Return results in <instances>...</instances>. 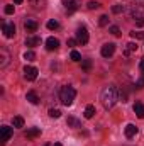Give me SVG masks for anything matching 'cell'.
Returning <instances> with one entry per match:
<instances>
[{"instance_id":"cell-1","label":"cell","mask_w":144,"mask_h":146,"mask_svg":"<svg viewBox=\"0 0 144 146\" xmlns=\"http://www.w3.org/2000/svg\"><path fill=\"white\" fill-rule=\"evenodd\" d=\"M100 100H102V106H104V109H112L115 104H117V100H119V90H117V87L115 85H108L105 87L104 90H102V94H100Z\"/></svg>"},{"instance_id":"cell-2","label":"cell","mask_w":144,"mask_h":146,"mask_svg":"<svg viewBox=\"0 0 144 146\" xmlns=\"http://www.w3.org/2000/svg\"><path fill=\"white\" fill-rule=\"evenodd\" d=\"M75 97H76V90L70 87V85H66V87H63L61 90H59V100H61V104L63 106H71L73 100H75Z\"/></svg>"},{"instance_id":"cell-3","label":"cell","mask_w":144,"mask_h":146,"mask_svg":"<svg viewBox=\"0 0 144 146\" xmlns=\"http://www.w3.org/2000/svg\"><path fill=\"white\" fill-rule=\"evenodd\" d=\"M131 15H132V19H134L136 22L144 21V5H136V7H132Z\"/></svg>"},{"instance_id":"cell-4","label":"cell","mask_w":144,"mask_h":146,"mask_svg":"<svg viewBox=\"0 0 144 146\" xmlns=\"http://www.w3.org/2000/svg\"><path fill=\"white\" fill-rule=\"evenodd\" d=\"M76 41L80 42V44H87L88 42V31H87V27H78L76 29Z\"/></svg>"},{"instance_id":"cell-5","label":"cell","mask_w":144,"mask_h":146,"mask_svg":"<svg viewBox=\"0 0 144 146\" xmlns=\"http://www.w3.org/2000/svg\"><path fill=\"white\" fill-rule=\"evenodd\" d=\"M24 78L29 80V82H34V80L37 78V68L36 66H29V65H26V68H24Z\"/></svg>"},{"instance_id":"cell-6","label":"cell","mask_w":144,"mask_h":146,"mask_svg":"<svg viewBox=\"0 0 144 146\" xmlns=\"http://www.w3.org/2000/svg\"><path fill=\"white\" fill-rule=\"evenodd\" d=\"M100 53H102L104 58H110V56H114V53H115V44H114V42H107V44H104Z\"/></svg>"},{"instance_id":"cell-7","label":"cell","mask_w":144,"mask_h":146,"mask_svg":"<svg viewBox=\"0 0 144 146\" xmlns=\"http://www.w3.org/2000/svg\"><path fill=\"white\" fill-rule=\"evenodd\" d=\"M0 134H2V145H5V143L12 138L14 131H12V127H9V126H2V127H0Z\"/></svg>"},{"instance_id":"cell-8","label":"cell","mask_w":144,"mask_h":146,"mask_svg":"<svg viewBox=\"0 0 144 146\" xmlns=\"http://www.w3.org/2000/svg\"><path fill=\"white\" fill-rule=\"evenodd\" d=\"M65 9L68 10V14H73L78 7H80V0H63Z\"/></svg>"},{"instance_id":"cell-9","label":"cell","mask_w":144,"mask_h":146,"mask_svg":"<svg viewBox=\"0 0 144 146\" xmlns=\"http://www.w3.org/2000/svg\"><path fill=\"white\" fill-rule=\"evenodd\" d=\"M2 31H3L5 37H14V36H15V26H14V24L2 22Z\"/></svg>"},{"instance_id":"cell-10","label":"cell","mask_w":144,"mask_h":146,"mask_svg":"<svg viewBox=\"0 0 144 146\" xmlns=\"http://www.w3.org/2000/svg\"><path fill=\"white\" fill-rule=\"evenodd\" d=\"M9 61H10V54L5 48H2L0 49V68H5L9 65Z\"/></svg>"},{"instance_id":"cell-11","label":"cell","mask_w":144,"mask_h":146,"mask_svg":"<svg viewBox=\"0 0 144 146\" xmlns=\"http://www.w3.org/2000/svg\"><path fill=\"white\" fill-rule=\"evenodd\" d=\"M24 27H26V31H27V33H36L37 27H39V24H37L34 19H26Z\"/></svg>"},{"instance_id":"cell-12","label":"cell","mask_w":144,"mask_h":146,"mask_svg":"<svg viewBox=\"0 0 144 146\" xmlns=\"http://www.w3.org/2000/svg\"><path fill=\"white\" fill-rule=\"evenodd\" d=\"M59 48V41L56 39V37H48L46 39V49L48 51H54V49H58Z\"/></svg>"},{"instance_id":"cell-13","label":"cell","mask_w":144,"mask_h":146,"mask_svg":"<svg viewBox=\"0 0 144 146\" xmlns=\"http://www.w3.org/2000/svg\"><path fill=\"white\" fill-rule=\"evenodd\" d=\"M124 133H126V138H134L137 134V127L134 124H127L126 129H124Z\"/></svg>"},{"instance_id":"cell-14","label":"cell","mask_w":144,"mask_h":146,"mask_svg":"<svg viewBox=\"0 0 144 146\" xmlns=\"http://www.w3.org/2000/svg\"><path fill=\"white\" fill-rule=\"evenodd\" d=\"M137 51V42H127L124 49V56H131V53Z\"/></svg>"},{"instance_id":"cell-15","label":"cell","mask_w":144,"mask_h":146,"mask_svg":"<svg viewBox=\"0 0 144 146\" xmlns=\"http://www.w3.org/2000/svg\"><path fill=\"white\" fill-rule=\"evenodd\" d=\"M132 109H134L136 115H137L139 119H144V104H141V102H136Z\"/></svg>"},{"instance_id":"cell-16","label":"cell","mask_w":144,"mask_h":146,"mask_svg":"<svg viewBox=\"0 0 144 146\" xmlns=\"http://www.w3.org/2000/svg\"><path fill=\"white\" fill-rule=\"evenodd\" d=\"M39 134H41V129H39V127H31V129H27V131H26V138H27V139L37 138Z\"/></svg>"},{"instance_id":"cell-17","label":"cell","mask_w":144,"mask_h":146,"mask_svg":"<svg viewBox=\"0 0 144 146\" xmlns=\"http://www.w3.org/2000/svg\"><path fill=\"white\" fill-rule=\"evenodd\" d=\"M66 124H68L70 127H76V129H78V127H81V122H80L76 117H73V115H70V117L66 119Z\"/></svg>"},{"instance_id":"cell-18","label":"cell","mask_w":144,"mask_h":146,"mask_svg":"<svg viewBox=\"0 0 144 146\" xmlns=\"http://www.w3.org/2000/svg\"><path fill=\"white\" fill-rule=\"evenodd\" d=\"M26 99H27V100H29L31 104H34V106H36V104H39V97H37L36 92H27Z\"/></svg>"},{"instance_id":"cell-19","label":"cell","mask_w":144,"mask_h":146,"mask_svg":"<svg viewBox=\"0 0 144 146\" xmlns=\"http://www.w3.org/2000/svg\"><path fill=\"white\" fill-rule=\"evenodd\" d=\"M37 44H41V37H27L26 39V46H37Z\"/></svg>"},{"instance_id":"cell-20","label":"cell","mask_w":144,"mask_h":146,"mask_svg":"<svg viewBox=\"0 0 144 146\" xmlns=\"http://www.w3.org/2000/svg\"><path fill=\"white\" fill-rule=\"evenodd\" d=\"M12 124H14V127H24V119L20 115H15L12 119Z\"/></svg>"},{"instance_id":"cell-21","label":"cell","mask_w":144,"mask_h":146,"mask_svg":"<svg viewBox=\"0 0 144 146\" xmlns=\"http://www.w3.org/2000/svg\"><path fill=\"white\" fill-rule=\"evenodd\" d=\"M95 115V106H87V109H85V117L87 119H92Z\"/></svg>"},{"instance_id":"cell-22","label":"cell","mask_w":144,"mask_h":146,"mask_svg":"<svg viewBox=\"0 0 144 146\" xmlns=\"http://www.w3.org/2000/svg\"><path fill=\"white\" fill-rule=\"evenodd\" d=\"M31 5L34 9H44L46 7V0H31Z\"/></svg>"},{"instance_id":"cell-23","label":"cell","mask_w":144,"mask_h":146,"mask_svg":"<svg viewBox=\"0 0 144 146\" xmlns=\"http://www.w3.org/2000/svg\"><path fill=\"white\" fill-rule=\"evenodd\" d=\"M92 60H81V68H83V72H90L92 70Z\"/></svg>"},{"instance_id":"cell-24","label":"cell","mask_w":144,"mask_h":146,"mask_svg":"<svg viewBox=\"0 0 144 146\" xmlns=\"http://www.w3.org/2000/svg\"><path fill=\"white\" fill-rule=\"evenodd\" d=\"M131 37L132 39H144V33L143 31H131Z\"/></svg>"},{"instance_id":"cell-25","label":"cell","mask_w":144,"mask_h":146,"mask_svg":"<svg viewBox=\"0 0 144 146\" xmlns=\"http://www.w3.org/2000/svg\"><path fill=\"white\" fill-rule=\"evenodd\" d=\"M24 60H27V61H34V60H36V53H34V51H26Z\"/></svg>"},{"instance_id":"cell-26","label":"cell","mask_w":144,"mask_h":146,"mask_svg":"<svg viewBox=\"0 0 144 146\" xmlns=\"http://www.w3.org/2000/svg\"><path fill=\"white\" fill-rule=\"evenodd\" d=\"M98 26H100V27L108 26V17L107 15H100V19H98Z\"/></svg>"},{"instance_id":"cell-27","label":"cell","mask_w":144,"mask_h":146,"mask_svg":"<svg viewBox=\"0 0 144 146\" xmlns=\"http://www.w3.org/2000/svg\"><path fill=\"white\" fill-rule=\"evenodd\" d=\"M70 58H71L73 61H81V54H80L78 51H75V49L71 51V54H70Z\"/></svg>"},{"instance_id":"cell-28","label":"cell","mask_w":144,"mask_h":146,"mask_svg":"<svg viewBox=\"0 0 144 146\" xmlns=\"http://www.w3.org/2000/svg\"><path fill=\"white\" fill-rule=\"evenodd\" d=\"M58 27H59V22H58V21H49V22H48V29L54 31V29H58Z\"/></svg>"},{"instance_id":"cell-29","label":"cell","mask_w":144,"mask_h":146,"mask_svg":"<svg viewBox=\"0 0 144 146\" xmlns=\"http://www.w3.org/2000/svg\"><path fill=\"white\" fill-rule=\"evenodd\" d=\"M49 115L54 117V119H58V117H61V110L59 109H49Z\"/></svg>"},{"instance_id":"cell-30","label":"cell","mask_w":144,"mask_h":146,"mask_svg":"<svg viewBox=\"0 0 144 146\" xmlns=\"http://www.w3.org/2000/svg\"><path fill=\"white\" fill-rule=\"evenodd\" d=\"M112 12H114V14H120V12H124V5H114V7H112Z\"/></svg>"},{"instance_id":"cell-31","label":"cell","mask_w":144,"mask_h":146,"mask_svg":"<svg viewBox=\"0 0 144 146\" xmlns=\"http://www.w3.org/2000/svg\"><path fill=\"white\" fill-rule=\"evenodd\" d=\"M108 31H110L114 36H120V29H119L117 26H110V29H108Z\"/></svg>"},{"instance_id":"cell-32","label":"cell","mask_w":144,"mask_h":146,"mask_svg":"<svg viewBox=\"0 0 144 146\" xmlns=\"http://www.w3.org/2000/svg\"><path fill=\"white\" fill-rule=\"evenodd\" d=\"M87 7H88L90 10H93V9H98V7H100V3H98V2H88V5H87Z\"/></svg>"},{"instance_id":"cell-33","label":"cell","mask_w":144,"mask_h":146,"mask_svg":"<svg viewBox=\"0 0 144 146\" xmlns=\"http://www.w3.org/2000/svg\"><path fill=\"white\" fill-rule=\"evenodd\" d=\"M3 10H5V14H7V15H10V14H14V5H5V9H3Z\"/></svg>"},{"instance_id":"cell-34","label":"cell","mask_w":144,"mask_h":146,"mask_svg":"<svg viewBox=\"0 0 144 146\" xmlns=\"http://www.w3.org/2000/svg\"><path fill=\"white\" fill-rule=\"evenodd\" d=\"M76 42H78V41H76V39H68V46H75V44H76Z\"/></svg>"},{"instance_id":"cell-35","label":"cell","mask_w":144,"mask_h":146,"mask_svg":"<svg viewBox=\"0 0 144 146\" xmlns=\"http://www.w3.org/2000/svg\"><path fill=\"white\" fill-rule=\"evenodd\" d=\"M139 70H141V72L144 73V58L141 60V63H139Z\"/></svg>"},{"instance_id":"cell-36","label":"cell","mask_w":144,"mask_h":146,"mask_svg":"<svg viewBox=\"0 0 144 146\" xmlns=\"http://www.w3.org/2000/svg\"><path fill=\"white\" fill-rule=\"evenodd\" d=\"M14 2H15V3H22V0H14Z\"/></svg>"},{"instance_id":"cell-37","label":"cell","mask_w":144,"mask_h":146,"mask_svg":"<svg viewBox=\"0 0 144 146\" xmlns=\"http://www.w3.org/2000/svg\"><path fill=\"white\" fill-rule=\"evenodd\" d=\"M54 146H63L61 143H54Z\"/></svg>"},{"instance_id":"cell-38","label":"cell","mask_w":144,"mask_h":146,"mask_svg":"<svg viewBox=\"0 0 144 146\" xmlns=\"http://www.w3.org/2000/svg\"><path fill=\"white\" fill-rule=\"evenodd\" d=\"M44 146H49V145H44Z\"/></svg>"}]
</instances>
